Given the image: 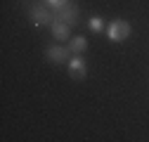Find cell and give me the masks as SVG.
Masks as SVG:
<instances>
[{"label":"cell","mask_w":149,"mask_h":142,"mask_svg":"<svg viewBox=\"0 0 149 142\" xmlns=\"http://www.w3.org/2000/svg\"><path fill=\"white\" fill-rule=\"evenodd\" d=\"M102 26H104L102 17H92V19H90V29H92V31H102Z\"/></svg>","instance_id":"8"},{"label":"cell","mask_w":149,"mask_h":142,"mask_svg":"<svg viewBox=\"0 0 149 142\" xmlns=\"http://www.w3.org/2000/svg\"><path fill=\"white\" fill-rule=\"evenodd\" d=\"M107 36H109V40L121 43V40H125L128 36H130V24H128V22H123V19L111 22V24H109V29H107Z\"/></svg>","instance_id":"1"},{"label":"cell","mask_w":149,"mask_h":142,"mask_svg":"<svg viewBox=\"0 0 149 142\" xmlns=\"http://www.w3.org/2000/svg\"><path fill=\"white\" fill-rule=\"evenodd\" d=\"M50 26H52V36L57 40H66L69 38V24H64L62 19H52Z\"/></svg>","instance_id":"6"},{"label":"cell","mask_w":149,"mask_h":142,"mask_svg":"<svg viewBox=\"0 0 149 142\" xmlns=\"http://www.w3.org/2000/svg\"><path fill=\"white\" fill-rule=\"evenodd\" d=\"M69 50H71V52H76V55H81V52L88 50V40L83 38V36H78V38H73V40H71Z\"/></svg>","instance_id":"7"},{"label":"cell","mask_w":149,"mask_h":142,"mask_svg":"<svg viewBox=\"0 0 149 142\" xmlns=\"http://www.w3.org/2000/svg\"><path fill=\"white\" fill-rule=\"evenodd\" d=\"M29 17H31V22H33V26H43V24H52V12L45 7V5H33L31 7V12H29Z\"/></svg>","instance_id":"2"},{"label":"cell","mask_w":149,"mask_h":142,"mask_svg":"<svg viewBox=\"0 0 149 142\" xmlns=\"http://www.w3.org/2000/svg\"><path fill=\"white\" fill-rule=\"evenodd\" d=\"M54 19H62L64 24H69V26H73L78 22V7L76 5H64V7H59L57 12H54Z\"/></svg>","instance_id":"3"},{"label":"cell","mask_w":149,"mask_h":142,"mask_svg":"<svg viewBox=\"0 0 149 142\" xmlns=\"http://www.w3.org/2000/svg\"><path fill=\"white\" fill-rule=\"evenodd\" d=\"M47 5H52L54 10H59V7H64V5H69V0H47Z\"/></svg>","instance_id":"9"},{"label":"cell","mask_w":149,"mask_h":142,"mask_svg":"<svg viewBox=\"0 0 149 142\" xmlns=\"http://www.w3.org/2000/svg\"><path fill=\"white\" fill-rule=\"evenodd\" d=\"M85 74H88L85 62H83L81 57H71V62H69V76H71L73 81H83Z\"/></svg>","instance_id":"5"},{"label":"cell","mask_w":149,"mask_h":142,"mask_svg":"<svg viewBox=\"0 0 149 142\" xmlns=\"http://www.w3.org/2000/svg\"><path fill=\"white\" fill-rule=\"evenodd\" d=\"M69 47H62V45H50L47 50H45V55H47V59L52 62V64H62V62H69Z\"/></svg>","instance_id":"4"}]
</instances>
